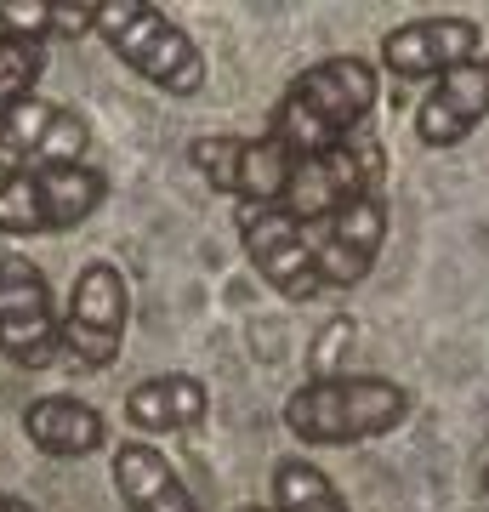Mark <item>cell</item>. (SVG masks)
Here are the masks:
<instances>
[{"instance_id":"cell-9","label":"cell","mask_w":489,"mask_h":512,"mask_svg":"<svg viewBox=\"0 0 489 512\" xmlns=\"http://www.w3.org/2000/svg\"><path fill=\"white\" fill-rule=\"evenodd\" d=\"M239 239H245V256H251L256 279H268L285 302H308V296H319L308 228L290 222L279 205H239Z\"/></svg>"},{"instance_id":"cell-13","label":"cell","mask_w":489,"mask_h":512,"mask_svg":"<svg viewBox=\"0 0 489 512\" xmlns=\"http://www.w3.org/2000/svg\"><path fill=\"white\" fill-rule=\"evenodd\" d=\"M109 478H114V495H120L126 512H200L194 507V490H188L182 473L165 461V450H154V444H143V439L114 444Z\"/></svg>"},{"instance_id":"cell-19","label":"cell","mask_w":489,"mask_h":512,"mask_svg":"<svg viewBox=\"0 0 489 512\" xmlns=\"http://www.w3.org/2000/svg\"><path fill=\"white\" fill-rule=\"evenodd\" d=\"M239 148H245V137H234V131H205V137H194V143H188V160H194V171H200L217 194H234Z\"/></svg>"},{"instance_id":"cell-22","label":"cell","mask_w":489,"mask_h":512,"mask_svg":"<svg viewBox=\"0 0 489 512\" xmlns=\"http://www.w3.org/2000/svg\"><path fill=\"white\" fill-rule=\"evenodd\" d=\"M484 495H489V461H484Z\"/></svg>"},{"instance_id":"cell-20","label":"cell","mask_w":489,"mask_h":512,"mask_svg":"<svg viewBox=\"0 0 489 512\" xmlns=\"http://www.w3.org/2000/svg\"><path fill=\"white\" fill-rule=\"evenodd\" d=\"M0 512H40V507H29V501H18V495H6V507Z\"/></svg>"},{"instance_id":"cell-15","label":"cell","mask_w":489,"mask_h":512,"mask_svg":"<svg viewBox=\"0 0 489 512\" xmlns=\"http://www.w3.org/2000/svg\"><path fill=\"white\" fill-rule=\"evenodd\" d=\"M97 29V0L86 6H69V0H0V35L18 40H80Z\"/></svg>"},{"instance_id":"cell-7","label":"cell","mask_w":489,"mask_h":512,"mask_svg":"<svg viewBox=\"0 0 489 512\" xmlns=\"http://www.w3.org/2000/svg\"><path fill=\"white\" fill-rule=\"evenodd\" d=\"M381 239H387V194H359L330 222H313L308 251H313L319 291H353V285H364L381 256Z\"/></svg>"},{"instance_id":"cell-4","label":"cell","mask_w":489,"mask_h":512,"mask_svg":"<svg viewBox=\"0 0 489 512\" xmlns=\"http://www.w3.org/2000/svg\"><path fill=\"white\" fill-rule=\"evenodd\" d=\"M109 200V177L97 165H46L0 177V234H69Z\"/></svg>"},{"instance_id":"cell-5","label":"cell","mask_w":489,"mask_h":512,"mask_svg":"<svg viewBox=\"0 0 489 512\" xmlns=\"http://www.w3.org/2000/svg\"><path fill=\"white\" fill-rule=\"evenodd\" d=\"M131 330V285L114 262H86L74 274L69 308L57 313V353L80 370H109Z\"/></svg>"},{"instance_id":"cell-17","label":"cell","mask_w":489,"mask_h":512,"mask_svg":"<svg viewBox=\"0 0 489 512\" xmlns=\"http://www.w3.org/2000/svg\"><path fill=\"white\" fill-rule=\"evenodd\" d=\"M273 512H347V501L313 461L296 456L273 467Z\"/></svg>"},{"instance_id":"cell-21","label":"cell","mask_w":489,"mask_h":512,"mask_svg":"<svg viewBox=\"0 0 489 512\" xmlns=\"http://www.w3.org/2000/svg\"><path fill=\"white\" fill-rule=\"evenodd\" d=\"M234 512H273V507H234Z\"/></svg>"},{"instance_id":"cell-11","label":"cell","mask_w":489,"mask_h":512,"mask_svg":"<svg viewBox=\"0 0 489 512\" xmlns=\"http://www.w3.org/2000/svg\"><path fill=\"white\" fill-rule=\"evenodd\" d=\"M489 120V57H472L461 69L438 74L433 92L416 109V137L427 148H455Z\"/></svg>"},{"instance_id":"cell-1","label":"cell","mask_w":489,"mask_h":512,"mask_svg":"<svg viewBox=\"0 0 489 512\" xmlns=\"http://www.w3.org/2000/svg\"><path fill=\"white\" fill-rule=\"evenodd\" d=\"M376 97H381L376 63H364V57H325V63L302 69L285 86L268 137H279L290 148V160L330 154L342 137H353L376 114Z\"/></svg>"},{"instance_id":"cell-10","label":"cell","mask_w":489,"mask_h":512,"mask_svg":"<svg viewBox=\"0 0 489 512\" xmlns=\"http://www.w3.org/2000/svg\"><path fill=\"white\" fill-rule=\"evenodd\" d=\"M472 57H484V29L455 12L450 18H410L381 35V69L393 80H438Z\"/></svg>"},{"instance_id":"cell-23","label":"cell","mask_w":489,"mask_h":512,"mask_svg":"<svg viewBox=\"0 0 489 512\" xmlns=\"http://www.w3.org/2000/svg\"><path fill=\"white\" fill-rule=\"evenodd\" d=\"M0 507H6V495H0Z\"/></svg>"},{"instance_id":"cell-6","label":"cell","mask_w":489,"mask_h":512,"mask_svg":"<svg viewBox=\"0 0 489 512\" xmlns=\"http://www.w3.org/2000/svg\"><path fill=\"white\" fill-rule=\"evenodd\" d=\"M0 359L18 370L57 359V302L29 256H0Z\"/></svg>"},{"instance_id":"cell-18","label":"cell","mask_w":489,"mask_h":512,"mask_svg":"<svg viewBox=\"0 0 489 512\" xmlns=\"http://www.w3.org/2000/svg\"><path fill=\"white\" fill-rule=\"evenodd\" d=\"M40 74H46V46L40 40L0 35V114L18 109L23 97H35Z\"/></svg>"},{"instance_id":"cell-14","label":"cell","mask_w":489,"mask_h":512,"mask_svg":"<svg viewBox=\"0 0 489 512\" xmlns=\"http://www.w3.org/2000/svg\"><path fill=\"white\" fill-rule=\"evenodd\" d=\"M205 410H211V393L188 370L148 376V382H137L126 393V421L137 433H188V427L205 421Z\"/></svg>"},{"instance_id":"cell-8","label":"cell","mask_w":489,"mask_h":512,"mask_svg":"<svg viewBox=\"0 0 489 512\" xmlns=\"http://www.w3.org/2000/svg\"><path fill=\"white\" fill-rule=\"evenodd\" d=\"M91 131L86 120L52 97H23L0 114V177L12 171H46V165H86Z\"/></svg>"},{"instance_id":"cell-16","label":"cell","mask_w":489,"mask_h":512,"mask_svg":"<svg viewBox=\"0 0 489 512\" xmlns=\"http://www.w3.org/2000/svg\"><path fill=\"white\" fill-rule=\"evenodd\" d=\"M290 171H296V160H290V148L279 143V137H245V148H239V177H234V200L239 205H279L290 188Z\"/></svg>"},{"instance_id":"cell-12","label":"cell","mask_w":489,"mask_h":512,"mask_svg":"<svg viewBox=\"0 0 489 512\" xmlns=\"http://www.w3.org/2000/svg\"><path fill=\"white\" fill-rule=\"evenodd\" d=\"M23 439L52 461H80V456H97L109 444V421H103L97 404L74 399V393H40L23 410Z\"/></svg>"},{"instance_id":"cell-3","label":"cell","mask_w":489,"mask_h":512,"mask_svg":"<svg viewBox=\"0 0 489 512\" xmlns=\"http://www.w3.org/2000/svg\"><path fill=\"white\" fill-rule=\"evenodd\" d=\"M131 74H143L148 86H160L165 97H200L211 86V63L194 46V35L177 18H165L148 0H97V29Z\"/></svg>"},{"instance_id":"cell-2","label":"cell","mask_w":489,"mask_h":512,"mask_svg":"<svg viewBox=\"0 0 489 512\" xmlns=\"http://www.w3.org/2000/svg\"><path fill=\"white\" fill-rule=\"evenodd\" d=\"M410 421V387L387 376H313L285 399L290 439L330 450V444H370Z\"/></svg>"}]
</instances>
